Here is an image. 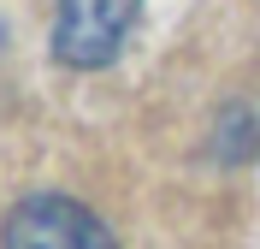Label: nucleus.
<instances>
[{"instance_id":"nucleus-1","label":"nucleus","mask_w":260,"mask_h":249,"mask_svg":"<svg viewBox=\"0 0 260 249\" xmlns=\"http://www.w3.org/2000/svg\"><path fill=\"white\" fill-rule=\"evenodd\" d=\"M142 0H59L53 12V53L71 71H101L113 66L118 48L136 30Z\"/></svg>"},{"instance_id":"nucleus-2","label":"nucleus","mask_w":260,"mask_h":249,"mask_svg":"<svg viewBox=\"0 0 260 249\" xmlns=\"http://www.w3.org/2000/svg\"><path fill=\"white\" fill-rule=\"evenodd\" d=\"M0 249H118L107 219L89 214L71 196H30L18 202L6 226H0Z\"/></svg>"}]
</instances>
